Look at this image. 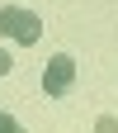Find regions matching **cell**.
Masks as SVG:
<instances>
[{
    "mask_svg": "<svg viewBox=\"0 0 118 133\" xmlns=\"http://www.w3.org/2000/svg\"><path fill=\"white\" fill-rule=\"evenodd\" d=\"M0 33H5V38H14L19 48H33L43 38V19L33 10H19V5H5L0 10Z\"/></svg>",
    "mask_w": 118,
    "mask_h": 133,
    "instance_id": "obj_1",
    "label": "cell"
},
{
    "mask_svg": "<svg viewBox=\"0 0 118 133\" xmlns=\"http://www.w3.org/2000/svg\"><path fill=\"white\" fill-rule=\"evenodd\" d=\"M71 86H76V62L66 52H57L52 62H47V71H43V90L47 95H66Z\"/></svg>",
    "mask_w": 118,
    "mask_h": 133,
    "instance_id": "obj_2",
    "label": "cell"
},
{
    "mask_svg": "<svg viewBox=\"0 0 118 133\" xmlns=\"http://www.w3.org/2000/svg\"><path fill=\"white\" fill-rule=\"evenodd\" d=\"M95 133H118V119H113V114H104V119L95 124Z\"/></svg>",
    "mask_w": 118,
    "mask_h": 133,
    "instance_id": "obj_3",
    "label": "cell"
},
{
    "mask_svg": "<svg viewBox=\"0 0 118 133\" xmlns=\"http://www.w3.org/2000/svg\"><path fill=\"white\" fill-rule=\"evenodd\" d=\"M0 133H24V128H19V124H14V119H10V114H5V109H0Z\"/></svg>",
    "mask_w": 118,
    "mask_h": 133,
    "instance_id": "obj_4",
    "label": "cell"
},
{
    "mask_svg": "<svg viewBox=\"0 0 118 133\" xmlns=\"http://www.w3.org/2000/svg\"><path fill=\"white\" fill-rule=\"evenodd\" d=\"M10 66H14V62H10V52H5V48H0V76H5Z\"/></svg>",
    "mask_w": 118,
    "mask_h": 133,
    "instance_id": "obj_5",
    "label": "cell"
}]
</instances>
